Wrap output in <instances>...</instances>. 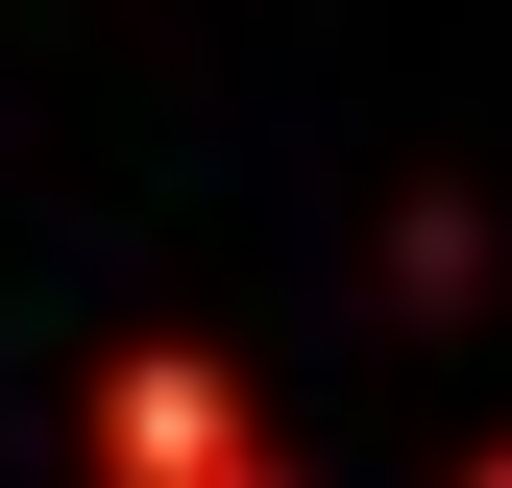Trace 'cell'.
I'll use <instances>...</instances> for the list:
<instances>
[{"label": "cell", "mask_w": 512, "mask_h": 488, "mask_svg": "<svg viewBox=\"0 0 512 488\" xmlns=\"http://www.w3.org/2000/svg\"><path fill=\"white\" fill-rule=\"evenodd\" d=\"M98 440H122V488H244V415H220V366H122V391H98Z\"/></svg>", "instance_id": "obj_1"}, {"label": "cell", "mask_w": 512, "mask_h": 488, "mask_svg": "<svg viewBox=\"0 0 512 488\" xmlns=\"http://www.w3.org/2000/svg\"><path fill=\"white\" fill-rule=\"evenodd\" d=\"M488 488H512V464H488Z\"/></svg>", "instance_id": "obj_2"}]
</instances>
